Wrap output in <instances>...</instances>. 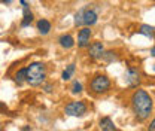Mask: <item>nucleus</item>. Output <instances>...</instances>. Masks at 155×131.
<instances>
[{
	"label": "nucleus",
	"mask_w": 155,
	"mask_h": 131,
	"mask_svg": "<svg viewBox=\"0 0 155 131\" xmlns=\"http://www.w3.org/2000/svg\"><path fill=\"white\" fill-rule=\"evenodd\" d=\"M131 106H133L136 118L139 121H146L152 113L154 101H152V97L145 90H137L131 95Z\"/></svg>",
	"instance_id": "1"
},
{
	"label": "nucleus",
	"mask_w": 155,
	"mask_h": 131,
	"mask_svg": "<svg viewBox=\"0 0 155 131\" xmlns=\"http://www.w3.org/2000/svg\"><path fill=\"white\" fill-rule=\"evenodd\" d=\"M46 79V67L43 63L35 61L28 67H25V80L31 87H39Z\"/></svg>",
	"instance_id": "2"
},
{
	"label": "nucleus",
	"mask_w": 155,
	"mask_h": 131,
	"mask_svg": "<svg viewBox=\"0 0 155 131\" xmlns=\"http://www.w3.org/2000/svg\"><path fill=\"white\" fill-rule=\"evenodd\" d=\"M90 88L94 94H104L110 90V80L106 75H97L96 77H93Z\"/></svg>",
	"instance_id": "3"
},
{
	"label": "nucleus",
	"mask_w": 155,
	"mask_h": 131,
	"mask_svg": "<svg viewBox=\"0 0 155 131\" xmlns=\"http://www.w3.org/2000/svg\"><path fill=\"white\" fill-rule=\"evenodd\" d=\"M64 113L69 116H84L87 113V104L84 101H70L69 104H66L64 107Z\"/></svg>",
	"instance_id": "4"
},
{
	"label": "nucleus",
	"mask_w": 155,
	"mask_h": 131,
	"mask_svg": "<svg viewBox=\"0 0 155 131\" xmlns=\"http://www.w3.org/2000/svg\"><path fill=\"white\" fill-rule=\"evenodd\" d=\"M140 72L136 69V67H128V70H127V75H125V82H127V85L128 87H131V88H136V87H139L140 85Z\"/></svg>",
	"instance_id": "5"
},
{
	"label": "nucleus",
	"mask_w": 155,
	"mask_h": 131,
	"mask_svg": "<svg viewBox=\"0 0 155 131\" xmlns=\"http://www.w3.org/2000/svg\"><path fill=\"white\" fill-rule=\"evenodd\" d=\"M90 39H91V30L88 27H84L79 30L78 34V46L79 48H87L90 46Z\"/></svg>",
	"instance_id": "6"
},
{
	"label": "nucleus",
	"mask_w": 155,
	"mask_h": 131,
	"mask_svg": "<svg viewBox=\"0 0 155 131\" xmlns=\"http://www.w3.org/2000/svg\"><path fill=\"white\" fill-rule=\"evenodd\" d=\"M88 48H90L88 54H90V57H91L93 60H98V58H101L103 52H104V46H103V43H101V42H93Z\"/></svg>",
	"instance_id": "7"
},
{
	"label": "nucleus",
	"mask_w": 155,
	"mask_h": 131,
	"mask_svg": "<svg viewBox=\"0 0 155 131\" xmlns=\"http://www.w3.org/2000/svg\"><path fill=\"white\" fill-rule=\"evenodd\" d=\"M97 19H98V15H97V12L94 9H85V12H84V22L82 24H85L90 28L91 25L96 24Z\"/></svg>",
	"instance_id": "8"
},
{
	"label": "nucleus",
	"mask_w": 155,
	"mask_h": 131,
	"mask_svg": "<svg viewBox=\"0 0 155 131\" xmlns=\"http://www.w3.org/2000/svg\"><path fill=\"white\" fill-rule=\"evenodd\" d=\"M98 127L101 128V131H118L116 130V125L114 124V121L109 118V116H104L98 121Z\"/></svg>",
	"instance_id": "9"
},
{
	"label": "nucleus",
	"mask_w": 155,
	"mask_h": 131,
	"mask_svg": "<svg viewBox=\"0 0 155 131\" xmlns=\"http://www.w3.org/2000/svg\"><path fill=\"white\" fill-rule=\"evenodd\" d=\"M58 43H60L61 48H64V49H70V48L75 45V39L72 38L70 34H63V36L58 38Z\"/></svg>",
	"instance_id": "10"
},
{
	"label": "nucleus",
	"mask_w": 155,
	"mask_h": 131,
	"mask_svg": "<svg viewBox=\"0 0 155 131\" xmlns=\"http://www.w3.org/2000/svg\"><path fill=\"white\" fill-rule=\"evenodd\" d=\"M38 30H39V33L40 34H48L49 31H51V22L48 21V19H45V18H42V19H39L38 21Z\"/></svg>",
	"instance_id": "11"
},
{
	"label": "nucleus",
	"mask_w": 155,
	"mask_h": 131,
	"mask_svg": "<svg viewBox=\"0 0 155 131\" xmlns=\"http://www.w3.org/2000/svg\"><path fill=\"white\" fill-rule=\"evenodd\" d=\"M139 33L143 34V36H146V38L152 39L154 38V27H152V25H148V24H143V25L140 27Z\"/></svg>",
	"instance_id": "12"
},
{
	"label": "nucleus",
	"mask_w": 155,
	"mask_h": 131,
	"mask_svg": "<svg viewBox=\"0 0 155 131\" xmlns=\"http://www.w3.org/2000/svg\"><path fill=\"white\" fill-rule=\"evenodd\" d=\"M101 58H103L104 61H107V63H112V61H116V60H118V55H116V52H114V51H104Z\"/></svg>",
	"instance_id": "13"
},
{
	"label": "nucleus",
	"mask_w": 155,
	"mask_h": 131,
	"mask_svg": "<svg viewBox=\"0 0 155 131\" xmlns=\"http://www.w3.org/2000/svg\"><path fill=\"white\" fill-rule=\"evenodd\" d=\"M15 82L21 85L22 82H25V67L24 69H19L18 72L15 73Z\"/></svg>",
	"instance_id": "14"
},
{
	"label": "nucleus",
	"mask_w": 155,
	"mask_h": 131,
	"mask_svg": "<svg viewBox=\"0 0 155 131\" xmlns=\"http://www.w3.org/2000/svg\"><path fill=\"white\" fill-rule=\"evenodd\" d=\"M33 14L31 12H27V14H24V18L21 21V27H28L31 22H33Z\"/></svg>",
	"instance_id": "15"
},
{
	"label": "nucleus",
	"mask_w": 155,
	"mask_h": 131,
	"mask_svg": "<svg viewBox=\"0 0 155 131\" xmlns=\"http://www.w3.org/2000/svg\"><path fill=\"white\" fill-rule=\"evenodd\" d=\"M84 12H85V8L79 9L78 14L75 15V25H76V27H81L82 22H84Z\"/></svg>",
	"instance_id": "16"
},
{
	"label": "nucleus",
	"mask_w": 155,
	"mask_h": 131,
	"mask_svg": "<svg viewBox=\"0 0 155 131\" xmlns=\"http://www.w3.org/2000/svg\"><path fill=\"white\" fill-rule=\"evenodd\" d=\"M70 91H72V94H81L82 93V84L78 82V80H73V84L70 87Z\"/></svg>",
	"instance_id": "17"
},
{
	"label": "nucleus",
	"mask_w": 155,
	"mask_h": 131,
	"mask_svg": "<svg viewBox=\"0 0 155 131\" xmlns=\"http://www.w3.org/2000/svg\"><path fill=\"white\" fill-rule=\"evenodd\" d=\"M75 69H76V66H75V64L72 63V64H69V66H67V69H66L64 72H67L69 75L72 76V75H73V73H75Z\"/></svg>",
	"instance_id": "18"
},
{
	"label": "nucleus",
	"mask_w": 155,
	"mask_h": 131,
	"mask_svg": "<svg viewBox=\"0 0 155 131\" xmlns=\"http://www.w3.org/2000/svg\"><path fill=\"white\" fill-rule=\"evenodd\" d=\"M52 88H54V87H52V85H51V84H45V85H43V91H45V93H52Z\"/></svg>",
	"instance_id": "19"
},
{
	"label": "nucleus",
	"mask_w": 155,
	"mask_h": 131,
	"mask_svg": "<svg viewBox=\"0 0 155 131\" xmlns=\"http://www.w3.org/2000/svg\"><path fill=\"white\" fill-rule=\"evenodd\" d=\"M148 131H155V121L154 119L151 121V124H149V127H148Z\"/></svg>",
	"instance_id": "20"
},
{
	"label": "nucleus",
	"mask_w": 155,
	"mask_h": 131,
	"mask_svg": "<svg viewBox=\"0 0 155 131\" xmlns=\"http://www.w3.org/2000/svg\"><path fill=\"white\" fill-rule=\"evenodd\" d=\"M0 112H5V113L8 112V107H6L3 103H0Z\"/></svg>",
	"instance_id": "21"
},
{
	"label": "nucleus",
	"mask_w": 155,
	"mask_h": 131,
	"mask_svg": "<svg viewBox=\"0 0 155 131\" xmlns=\"http://www.w3.org/2000/svg\"><path fill=\"white\" fill-rule=\"evenodd\" d=\"M2 3H5V5H11L12 2H11V0H2Z\"/></svg>",
	"instance_id": "22"
},
{
	"label": "nucleus",
	"mask_w": 155,
	"mask_h": 131,
	"mask_svg": "<svg viewBox=\"0 0 155 131\" xmlns=\"http://www.w3.org/2000/svg\"><path fill=\"white\" fill-rule=\"evenodd\" d=\"M22 131H31V128H30V127H24V128H22Z\"/></svg>",
	"instance_id": "23"
},
{
	"label": "nucleus",
	"mask_w": 155,
	"mask_h": 131,
	"mask_svg": "<svg viewBox=\"0 0 155 131\" xmlns=\"http://www.w3.org/2000/svg\"><path fill=\"white\" fill-rule=\"evenodd\" d=\"M151 55H152V57L155 55V49H154V48H151Z\"/></svg>",
	"instance_id": "24"
},
{
	"label": "nucleus",
	"mask_w": 155,
	"mask_h": 131,
	"mask_svg": "<svg viewBox=\"0 0 155 131\" xmlns=\"http://www.w3.org/2000/svg\"><path fill=\"white\" fill-rule=\"evenodd\" d=\"M0 131H3V127H2V124H0Z\"/></svg>",
	"instance_id": "25"
}]
</instances>
